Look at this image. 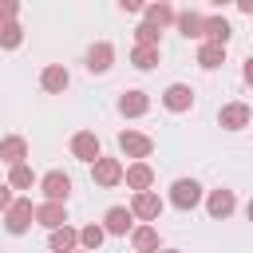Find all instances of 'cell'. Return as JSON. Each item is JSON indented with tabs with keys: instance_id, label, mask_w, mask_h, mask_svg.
Returning a JSON list of instances; mask_svg holds the SVG:
<instances>
[{
	"instance_id": "1",
	"label": "cell",
	"mask_w": 253,
	"mask_h": 253,
	"mask_svg": "<svg viewBox=\"0 0 253 253\" xmlns=\"http://www.w3.org/2000/svg\"><path fill=\"white\" fill-rule=\"evenodd\" d=\"M36 221V206H32V198H16L8 210H4V229L12 233V237H20V233H28V225Z\"/></svg>"
},
{
	"instance_id": "2",
	"label": "cell",
	"mask_w": 253,
	"mask_h": 253,
	"mask_svg": "<svg viewBox=\"0 0 253 253\" xmlns=\"http://www.w3.org/2000/svg\"><path fill=\"white\" fill-rule=\"evenodd\" d=\"M202 202V186L194 182V178H178L174 186H170V206L174 210H194Z\"/></svg>"
},
{
	"instance_id": "3",
	"label": "cell",
	"mask_w": 253,
	"mask_h": 253,
	"mask_svg": "<svg viewBox=\"0 0 253 253\" xmlns=\"http://www.w3.org/2000/svg\"><path fill=\"white\" fill-rule=\"evenodd\" d=\"M123 174H126V170H123L119 158H103V154H99V158L91 162V178H95V186H119Z\"/></svg>"
},
{
	"instance_id": "4",
	"label": "cell",
	"mask_w": 253,
	"mask_h": 253,
	"mask_svg": "<svg viewBox=\"0 0 253 253\" xmlns=\"http://www.w3.org/2000/svg\"><path fill=\"white\" fill-rule=\"evenodd\" d=\"M40 190H43L47 202H67V198H71V178H67L63 170H47V174L40 178Z\"/></svg>"
},
{
	"instance_id": "5",
	"label": "cell",
	"mask_w": 253,
	"mask_h": 253,
	"mask_svg": "<svg viewBox=\"0 0 253 253\" xmlns=\"http://www.w3.org/2000/svg\"><path fill=\"white\" fill-rule=\"evenodd\" d=\"M130 210H134L138 221H158V217H162V198H158L154 190H134Z\"/></svg>"
},
{
	"instance_id": "6",
	"label": "cell",
	"mask_w": 253,
	"mask_h": 253,
	"mask_svg": "<svg viewBox=\"0 0 253 253\" xmlns=\"http://www.w3.org/2000/svg\"><path fill=\"white\" fill-rule=\"evenodd\" d=\"M103 229L115 233V237H126V233L134 229V210H130V206H111V210L103 213Z\"/></svg>"
},
{
	"instance_id": "7",
	"label": "cell",
	"mask_w": 253,
	"mask_h": 253,
	"mask_svg": "<svg viewBox=\"0 0 253 253\" xmlns=\"http://www.w3.org/2000/svg\"><path fill=\"white\" fill-rule=\"evenodd\" d=\"M249 119H253L249 103H225L217 111V126H225V130H241V126H249Z\"/></svg>"
},
{
	"instance_id": "8",
	"label": "cell",
	"mask_w": 253,
	"mask_h": 253,
	"mask_svg": "<svg viewBox=\"0 0 253 253\" xmlns=\"http://www.w3.org/2000/svg\"><path fill=\"white\" fill-rule=\"evenodd\" d=\"M119 150H123L126 158H150L154 138H150V134H138V130H123V134H119Z\"/></svg>"
},
{
	"instance_id": "9",
	"label": "cell",
	"mask_w": 253,
	"mask_h": 253,
	"mask_svg": "<svg viewBox=\"0 0 253 253\" xmlns=\"http://www.w3.org/2000/svg\"><path fill=\"white\" fill-rule=\"evenodd\" d=\"M111 63H115V47H111L107 40L91 43V51H87V71H91V75H107Z\"/></svg>"
},
{
	"instance_id": "10",
	"label": "cell",
	"mask_w": 253,
	"mask_h": 253,
	"mask_svg": "<svg viewBox=\"0 0 253 253\" xmlns=\"http://www.w3.org/2000/svg\"><path fill=\"white\" fill-rule=\"evenodd\" d=\"M67 83H71V75H67V67H63V63H47V67L40 71V87H43L47 95H63V91H67Z\"/></svg>"
},
{
	"instance_id": "11",
	"label": "cell",
	"mask_w": 253,
	"mask_h": 253,
	"mask_svg": "<svg viewBox=\"0 0 253 253\" xmlns=\"http://www.w3.org/2000/svg\"><path fill=\"white\" fill-rule=\"evenodd\" d=\"M162 107H166V111H174V115H182V111H190V107H194V91H190L186 83H170V87L162 91Z\"/></svg>"
},
{
	"instance_id": "12",
	"label": "cell",
	"mask_w": 253,
	"mask_h": 253,
	"mask_svg": "<svg viewBox=\"0 0 253 253\" xmlns=\"http://www.w3.org/2000/svg\"><path fill=\"white\" fill-rule=\"evenodd\" d=\"M71 154H75L79 162H95V158L103 154V146H99L95 130H79V134H71Z\"/></svg>"
},
{
	"instance_id": "13",
	"label": "cell",
	"mask_w": 253,
	"mask_h": 253,
	"mask_svg": "<svg viewBox=\"0 0 253 253\" xmlns=\"http://www.w3.org/2000/svg\"><path fill=\"white\" fill-rule=\"evenodd\" d=\"M206 210H210V217H213V221H225V217L237 210V198H233V190H210V198H206Z\"/></svg>"
},
{
	"instance_id": "14",
	"label": "cell",
	"mask_w": 253,
	"mask_h": 253,
	"mask_svg": "<svg viewBox=\"0 0 253 253\" xmlns=\"http://www.w3.org/2000/svg\"><path fill=\"white\" fill-rule=\"evenodd\" d=\"M146 111H150V95H146V91H123V95H119V115L138 119V115H146Z\"/></svg>"
},
{
	"instance_id": "15",
	"label": "cell",
	"mask_w": 253,
	"mask_h": 253,
	"mask_svg": "<svg viewBox=\"0 0 253 253\" xmlns=\"http://www.w3.org/2000/svg\"><path fill=\"white\" fill-rule=\"evenodd\" d=\"M67 202H43V206H36V221L43 225V229H59V225H67V210H63Z\"/></svg>"
},
{
	"instance_id": "16",
	"label": "cell",
	"mask_w": 253,
	"mask_h": 253,
	"mask_svg": "<svg viewBox=\"0 0 253 253\" xmlns=\"http://www.w3.org/2000/svg\"><path fill=\"white\" fill-rule=\"evenodd\" d=\"M221 63H225V43L202 40V47H198V67H202V71H217Z\"/></svg>"
},
{
	"instance_id": "17",
	"label": "cell",
	"mask_w": 253,
	"mask_h": 253,
	"mask_svg": "<svg viewBox=\"0 0 253 253\" xmlns=\"http://www.w3.org/2000/svg\"><path fill=\"white\" fill-rule=\"evenodd\" d=\"M123 182H126L130 190H150V186H154V170H150L142 158H134V162L126 166V174H123Z\"/></svg>"
},
{
	"instance_id": "18",
	"label": "cell",
	"mask_w": 253,
	"mask_h": 253,
	"mask_svg": "<svg viewBox=\"0 0 253 253\" xmlns=\"http://www.w3.org/2000/svg\"><path fill=\"white\" fill-rule=\"evenodd\" d=\"M47 245H51L55 253H75V245H79V229H71V225L47 229Z\"/></svg>"
},
{
	"instance_id": "19",
	"label": "cell",
	"mask_w": 253,
	"mask_h": 253,
	"mask_svg": "<svg viewBox=\"0 0 253 253\" xmlns=\"http://www.w3.org/2000/svg\"><path fill=\"white\" fill-rule=\"evenodd\" d=\"M24 158H28V138H20V134L0 138V162L16 166V162H24Z\"/></svg>"
},
{
	"instance_id": "20",
	"label": "cell",
	"mask_w": 253,
	"mask_h": 253,
	"mask_svg": "<svg viewBox=\"0 0 253 253\" xmlns=\"http://www.w3.org/2000/svg\"><path fill=\"white\" fill-rule=\"evenodd\" d=\"M178 32L186 36V40H206V16H198V12H178Z\"/></svg>"
},
{
	"instance_id": "21",
	"label": "cell",
	"mask_w": 253,
	"mask_h": 253,
	"mask_svg": "<svg viewBox=\"0 0 253 253\" xmlns=\"http://www.w3.org/2000/svg\"><path fill=\"white\" fill-rule=\"evenodd\" d=\"M158 59H162V47H158V43H134V51H130V63H134L138 71L158 67Z\"/></svg>"
},
{
	"instance_id": "22",
	"label": "cell",
	"mask_w": 253,
	"mask_h": 253,
	"mask_svg": "<svg viewBox=\"0 0 253 253\" xmlns=\"http://www.w3.org/2000/svg\"><path fill=\"white\" fill-rule=\"evenodd\" d=\"M142 16H146L154 28H166V24H174V20H178V12H174L166 0H150V4L142 8Z\"/></svg>"
},
{
	"instance_id": "23",
	"label": "cell",
	"mask_w": 253,
	"mask_h": 253,
	"mask_svg": "<svg viewBox=\"0 0 253 253\" xmlns=\"http://www.w3.org/2000/svg\"><path fill=\"white\" fill-rule=\"evenodd\" d=\"M130 245L138 253H158V229L154 225H134L130 229Z\"/></svg>"
},
{
	"instance_id": "24",
	"label": "cell",
	"mask_w": 253,
	"mask_h": 253,
	"mask_svg": "<svg viewBox=\"0 0 253 253\" xmlns=\"http://www.w3.org/2000/svg\"><path fill=\"white\" fill-rule=\"evenodd\" d=\"M229 36H233V28H229L225 16H206V40H213V43H229Z\"/></svg>"
},
{
	"instance_id": "25",
	"label": "cell",
	"mask_w": 253,
	"mask_h": 253,
	"mask_svg": "<svg viewBox=\"0 0 253 253\" xmlns=\"http://www.w3.org/2000/svg\"><path fill=\"white\" fill-rule=\"evenodd\" d=\"M32 182H36V174H32V166H28V162L8 166V186H12V190H32Z\"/></svg>"
},
{
	"instance_id": "26",
	"label": "cell",
	"mask_w": 253,
	"mask_h": 253,
	"mask_svg": "<svg viewBox=\"0 0 253 253\" xmlns=\"http://www.w3.org/2000/svg\"><path fill=\"white\" fill-rule=\"evenodd\" d=\"M20 43H24V28H20V20L0 24V47H4V51H16Z\"/></svg>"
},
{
	"instance_id": "27",
	"label": "cell",
	"mask_w": 253,
	"mask_h": 253,
	"mask_svg": "<svg viewBox=\"0 0 253 253\" xmlns=\"http://www.w3.org/2000/svg\"><path fill=\"white\" fill-rule=\"evenodd\" d=\"M103 237H107V229H103V225H83V229H79V245H83V249H91V253L103 245Z\"/></svg>"
},
{
	"instance_id": "28",
	"label": "cell",
	"mask_w": 253,
	"mask_h": 253,
	"mask_svg": "<svg viewBox=\"0 0 253 253\" xmlns=\"http://www.w3.org/2000/svg\"><path fill=\"white\" fill-rule=\"evenodd\" d=\"M158 36H162V28H154L150 20H142L134 28V43H158Z\"/></svg>"
},
{
	"instance_id": "29",
	"label": "cell",
	"mask_w": 253,
	"mask_h": 253,
	"mask_svg": "<svg viewBox=\"0 0 253 253\" xmlns=\"http://www.w3.org/2000/svg\"><path fill=\"white\" fill-rule=\"evenodd\" d=\"M16 16H20V0H0V24H8Z\"/></svg>"
},
{
	"instance_id": "30",
	"label": "cell",
	"mask_w": 253,
	"mask_h": 253,
	"mask_svg": "<svg viewBox=\"0 0 253 253\" xmlns=\"http://www.w3.org/2000/svg\"><path fill=\"white\" fill-rule=\"evenodd\" d=\"M12 202H16V198H12V186H8V182H0V213H4Z\"/></svg>"
},
{
	"instance_id": "31",
	"label": "cell",
	"mask_w": 253,
	"mask_h": 253,
	"mask_svg": "<svg viewBox=\"0 0 253 253\" xmlns=\"http://www.w3.org/2000/svg\"><path fill=\"white\" fill-rule=\"evenodd\" d=\"M146 4H150V0H119V8H123V12H142Z\"/></svg>"
},
{
	"instance_id": "32",
	"label": "cell",
	"mask_w": 253,
	"mask_h": 253,
	"mask_svg": "<svg viewBox=\"0 0 253 253\" xmlns=\"http://www.w3.org/2000/svg\"><path fill=\"white\" fill-rule=\"evenodd\" d=\"M241 75H245V83H249V87H253V55H249V59H245V67H241Z\"/></svg>"
},
{
	"instance_id": "33",
	"label": "cell",
	"mask_w": 253,
	"mask_h": 253,
	"mask_svg": "<svg viewBox=\"0 0 253 253\" xmlns=\"http://www.w3.org/2000/svg\"><path fill=\"white\" fill-rule=\"evenodd\" d=\"M233 4H237V8L245 12V16H253V0H233Z\"/></svg>"
},
{
	"instance_id": "34",
	"label": "cell",
	"mask_w": 253,
	"mask_h": 253,
	"mask_svg": "<svg viewBox=\"0 0 253 253\" xmlns=\"http://www.w3.org/2000/svg\"><path fill=\"white\" fill-rule=\"evenodd\" d=\"M245 217H249V221H253V198H249V206H245Z\"/></svg>"
},
{
	"instance_id": "35",
	"label": "cell",
	"mask_w": 253,
	"mask_h": 253,
	"mask_svg": "<svg viewBox=\"0 0 253 253\" xmlns=\"http://www.w3.org/2000/svg\"><path fill=\"white\" fill-rule=\"evenodd\" d=\"M158 253H182V249H158Z\"/></svg>"
},
{
	"instance_id": "36",
	"label": "cell",
	"mask_w": 253,
	"mask_h": 253,
	"mask_svg": "<svg viewBox=\"0 0 253 253\" xmlns=\"http://www.w3.org/2000/svg\"><path fill=\"white\" fill-rule=\"evenodd\" d=\"M213 4H217V8H221V4H233V0H213Z\"/></svg>"
},
{
	"instance_id": "37",
	"label": "cell",
	"mask_w": 253,
	"mask_h": 253,
	"mask_svg": "<svg viewBox=\"0 0 253 253\" xmlns=\"http://www.w3.org/2000/svg\"><path fill=\"white\" fill-rule=\"evenodd\" d=\"M79 253H91V249H79Z\"/></svg>"
},
{
	"instance_id": "38",
	"label": "cell",
	"mask_w": 253,
	"mask_h": 253,
	"mask_svg": "<svg viewBox=\"0 0 253 253\" xmlns=\"http://www.w3.org/2000/svg\"><path fill=\"white\" fill-rule=\"evenodd\" d=\"M166 4H170V0H166Z\"/></svg>"
}]
</instances>
